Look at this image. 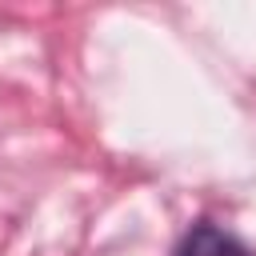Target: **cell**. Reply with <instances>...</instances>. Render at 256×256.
<instances>
[{
  "label": "cell",
  "mask_w": 256,
  "mask_h": 256,
  "mask_svg": "<svg viewBox=\"0 0 256 256\" xmlns=\"http://www.w3.org/2000/svg\"><path fill=\"white\" fill-rule=\"evenodd\" d=\"M176 256H252V248L216 224H192L176 244Z\"/></svg>",
  "instance_id": "cell-1"
}]
</instances>
